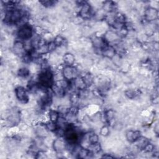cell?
<instances>
[{
    "mask_svg": "<svg viewBox=\"0 0 159 159\" xmlns=\"http://www.w3.org/2000/svg\"><path fill=\"white\" fill-rule=\"evenodd\" d=\"M13 50L14 53L16 55H20L22 57L24 56L26 54V48L25 46V43H24L22 41L17 40L15 42L14 46H13Z\"/></svg>",
    "mask_w": 159,
    "mask_h": 159,
    "instance_id": "obj_9",
    "label": "cell"
},
{
    "mask_svg": "<svg viewBox=\"0 0 159 159\" xmlns=\"http://www.w3.org/2000/svg\"><path fill=\"white\" fill-rule=\"evenodd\" d=\"M30 74V71L27 68L23 67L18 70V75L21 78H26Z\"/></svg>",
    "mask_w": 159,
    "mask_h": 159,
    "instance_id": "obj_23",
    "label": "cell"
},
{
    "mask_svg": "<svg viewBox=\"0 0 159 159\" xmlns=\"http://www.w3.org/2000/svg\"><path fill=\"white\" fill-rule=\"evenodd\" d=\"M102 158H113V157L111 156V155H106V154L102 156Z\"/></svg>",
    "mask_w": 159,
    "mask_h": 159,
    "instance_id": "obj_31",
    "label": "cell"
},
{
    "mask_svg": "<svg viewBox=\"0 0 159 159\" xmlns=\"http://www.w3.org/2000/svg\"><path fill=\"white\" fill-rule=\"evenodd\" d=\"M53 79L54 76L48 68L43 69L38 76V83L43 88H51L54 83Z\"/></svg>",
    "mask_w": 159,
    "mask_h": 159,
    "instance_id": "obj_2",
    "label": "cell"
},
{
    "mask_svg": "<svg viewBox=\"0 0 159 159\" xmlns=\"http://www.w3.org/2000/svg\"><path fill=\"white\" fill-rule=\"evenodd\" d=\"M92 43L94 47L97 50H102L107 45L104 38L96 36L92 39Z\"/></svg>",
    "mask_w": 159,
    "mask_h": 159,
    "instance_id": "obj_10",
    "label": "cell"
},
{
    "mask_svg": "<svg viewBox=\"0 0 159 159\" xmlns=\"http://www.w3.org/2000/svg\"><path fill=\"white\" fill-rule=\"evenodd\" d=\"M80 16L81 18L86 19H89L92 15V7L89 4L85 1H80Z\"/></svg>",
    "mask_w": 159,
    "mask_h": 159,
    "instance_id": "obj_5",
    "label": "cell"
},
{
    "mask_svg": "<svg viewBox=\"0 0 159 159\" xmlns=\"http://www.w3.org/2000/svg\"><path fill=\"white\" fill-rule=\"evenodd\" d=\"M52 146L53 150L57 153H63L66 148V145L65 140L60 138L54 140L52 143Z\"/></svg>",
    "mask_w": 159,
    "mask_h": 159,
    "instance_id": "obj_8",
    "label": "cell"
},
{
    "mask_svg": "<svg viewBox=\"0 0 159 159\" xmlns=\"http://www.w3.org/2000/svg\"><path fill=\"white\" fill-rule=\"evenodd\" d=\"M63 60L65 66H73L75 62V57L71 53H66L63 57Z\"/></svg>",
    "mask_w": 159,
    "mask_h": 159,
    "instance_id": "obj_17",
    "label": "cell"
},
{
    "mask_svg": "<svg viewBox=\"0 0 159 159\" xmlns=\"http://www.w3.org/2000/svg\"><path fill=\"white\" fill-rule=\"evenodd\" d=\"M116 5L112 1H105L103 4V9L104 11L112 13L116 9Z\"/></svg>",
    "mask_w": 159,
    "mask_h": 159,
    "instance_id": "obj_19",
    "label": "cell"
},
{
    "mask_svg": "<svg viewBox=\"0 0 159 159\" xmlns=\"http://www.w3.org/2000/svg\"><path fill=\"white\" fill-rule=\"evenodd\" d=\"M61 74L63 78L68 81L73 80L78 76V70L73 66H65Z\"/></svg>",
    "mask_w": 159,
    "mask_h": 159,
    "instance_id": "obj_4",
    "label": "cell"
},
{
    "mask_svg": "<svg viewBox=\"0 0 159 159\" xmlns=\"http://www.w3.org/2000/svg\"><path fill=\"white\" fill-rule=\"evenodd\" d=\"M109 132H110V131H109V127H108L107 126H106V125H104V126H103L101 128V130H100V134H101V135H102V136L106 137V136H107V135H109Z\"/></svg>",
    "mask_w": 159,
    "mask_h": 159,
    "instance_id": "obj_28",
    "label": "cell"
},
{
    "mask_svg": "<svg viewBox=\"0 0 159 159\" xmlns=\"http://www.w3.org/2000/svg\"><path fill=\"white\" fill-rule=\"evenodd\" d=\"M141 136V133L139 130H129L125 133V137L128 142L134 143L138 138Z\"/></svg>",
    "mask_w": 159,
    "mask_h": 159,
    "instance_id": "obj_11",
    "label": "cell"
},
{
    "mask_svg": "<svg viewBox=\"0 0 159 159\" xmlns=\"http://www.w3.org/2000/svg\"><path fill=\"white\" fill-rule=\"evenodd\" d=\"M53 42L56 44L57 47H60L65 42V39L63 37H61V35H57L55 38Z\"/></svg>",
    "mask_w": 159,
    "mask_h": 159,
    "instance_id": "obj_25",
    "label": "cell"
},
{
    "mask_svg": "<svg viewBox=\"0 0 159 159\" xmlns=\"http://www.w3.org/2000/svg\"><path fill=\"white\" fill-rule=\"evenodd\" d=\"M48 116H49V119L50 121L56 122L60 117V113L58 112V111L55 110H50L49 113H48Z\"/></svg>",
    "mask_w": 159,
    "mask_h": 159,
    "instance_id": "obj_20",
    "label": "cell"
},
{
    "mask_svg": "<svg viewBox=\"0 0 159 159\" xmlns=\"http://www.w3.org/2000/svg\"><path fill=\"white\" fill-rule=\"evenodd\" d=\"M15 94L17 99L22 103H27L29 101V96L27 90L22 86H17L15 89Z\"/></svg>",
    "mask_w": 159,
    "mask_h": 159,
    "instance_id": "obj_6",
    "label": "cell"
},
{
    "mask_svg": "<svg viewBox=\"0 0 159 159\" xmlns=\"http://www.w3.org/2000/svg\"><path fill=\"white\" fill-rule=\"evenodd\" d=\"M18 37L20 40H28L31 39L33 34V30L31 26L29 24H24L22 25L17 32Z\"/></svg>",
    "mask_w": 159,
    "mask_h": 159,
    "instance_id": "obj_3",
    "label": "cell"
},
{
    "mask_svg": "<svg viewBox=\"0 0 159 159\" xmlns=\"http://www.w3.org/2000/svg\"><path fill=\"white\" fill-rule=\"evenodd\" d=\"M137 93L136 91L134 90H127L125 92V95L130 99L135 98L137 96Z\"/></svg>",
    "mask_w": 159,
    "mask_h": 159,
    "instance_id": "obj_27",
    "label": "cell"
},
{
    "mask_svg": "<svg viewBox=\"0 0 159 159\" xmlns=\"http://www.w3.org/2000/svg\"><path fill=\"white\" fill-rule=\"evenodd\" d=\"M81 77L83 79V80H84V83H85V84H86L87 87L91 86L93 83V82H94L93 77L89 73H86L84 76H83Z\"/></svg>",
    "mask_w": 159,
    "mask_h": 159,
    "instance_id": "obj_21",
    "label": "cell"
},
{
    "mask_svg": "<svg viewBox=\"0 0 159 159\" xmlns=\"http://www.w3.org/2000/svg\"><path fill=\"white\" fill-rule=\"evenodd\" d=\"M57 2L54 1H40V3H41L43 6L46 7H50L53 6H54L55 4Z\"/></svg>",
    "mask_w": 159,
    "mask_h": 159,
    "instance_id": "obj_26",
    "label": "cell"
},
{
    "mask_svg": "<svg viewBox=\"0 0 159 159\" xmlns=\"http://www.w3.org/2000/svg\"><path fill=\"white\" fill-rule=\"evenodd\" d=\"M51 89H52V91L53 93L56 96H57L58 98H62L65 96L66 89H65L64 88L58 86L55 83H53V84L51 87Z\"/></svg>",
    "mask_w": 159,
    "mask_h": 159,
    "instance_id": "obj_16",
    "label": "cell"
},
{
    "mask_svg": "<svg viewBox=\"0 0 159 159\" xmlns=\"http://www.w3.org/2000/svg\"><path fill=\"white\" fill-rule=\"evenodd\" d=\"M119 38L120 35L112 30H109L106 32L104 36V39L107 43L117 42L119 40Z\"/></svg>",
    "mask_w": 159,
    "mask_h": 159,
    "instance_id": "obj_12",
    "label": "cell"
},
{
    "mask_svg": "<svg viewBox=\"0 0 159 159\" xmlns=\"http://www.w3.org/2000/svg\"><path fill=\"white\" fill-rule=\"evenodd\" d=\"M45 125L47 129L48 130V131H50V132H55L57 130V129L58 128L56 122H53L50 120L47 122V123H45Z\"/></svg>",
    "mask_w": 159,
    "mask_h": 159,
    "instance_id": "obj_22",
    "label": "cell"
},
{
    "mask_svg": "<svg viewBox=\"0 0 159 159\" xmlns=\"http://www.w3.org/2000/svg\"><path fill=\"white\" fill-rule=\"evenodd\" d=\"M116 49L111 45H107L102 50V55L107 58H112L116 55Z\"/></svg>",
    "mask_w": 159,
    "mask_h": 159,
    "instance_id": "obj_13",
    "label": "cell"
},
{
    "mask_svg": "<svg viewBox=\"0 0 159 159\" xmlns=\"http://www.w3.org/2000/svg\"><path fill=\"white\" fill-rule=\"evenodd\" d=\"M25 16V13L22 10L15 7L6 11L4 16V20L7 24H16L22 21Z\"/></svg>",
    "mask_w": 159,
    "mask_h": 159,
    "instance_id": "obj_1",
    "label": "cell"
},
{
    "mask_svg": "<svg viewBox=\"0 0 159 159\" xmlns=\"http://www.w3.org/2000/svg\"><path fill=\"white\" fill-rule=\"evenodd\" d=\"M150 141L147 138L140 136L134 143H135V145L137 147V148L140 150H143V148Z\"/></svg>",
    "mask_w": 159,
    "mask_h": 159,
    "instance_id": "obj_15",
    "label": "cell"
},
{
    "mask_svg": "<svg viewBox=\"0 0 159 159\" xmlns=\"http://www.w3.org/2000/svg\"><path fill=\"white\" fill-rule=\"evenodd\" d=\"M35 133L40 138L45 137L48 134V130L47 129L45 125H40L36 127Z\"/></svg>",
    "mask_w": 159,
    "mask_h": 159,
    "instance_id": "obj_18",
    "label": "cell"
},
{
    "mask_svg": "<svg viewBox=\"0 0 159 159\" xmlns=\"http://www.w3.org/2000/svg\"><path fill=\"white\" fill-rule=\"evenodd\" d=\"M154 130H155V132L157 134L158 132V123H157L155 124V125L154 126Z\"/></svg>",
    "mask_w": 159,
    "mask_h": 159,
    "instance_id": "obj_30",
    "label": "cell"
},
{
    "mask_svg": "<svg viewBox=\"0 0 159 159\" xmlns=\"http://www.w3.org/2000/svg\"><path fill=\"white\" fill-rule=\"evenodd\" d=\"M73 84L74 87L80 91H82L84 89H86V88L87 87L83 79L81 76H78L75 80H73Z\"/></svg>",
    "mask_w": 159,
    "mask_h": 159,
    "instance_id": "obj_14",
    "label": "cell"
},
{
    "mask_svg": "<svg viewBox=\"0 0 159 159\" xmlns=\"http://www.w3.org/2000/svg\"><path fill=\"white\" fill-rule=\"evenodd\" d=\"M57 45L56 44L54 43L53 41H52V42H50L48 43H47V48H48V52H53L54 51L56 48H57Z\"/></svg>",
    "mask_w": 159,
    "mask_h": 159,
    "instance_id": "obj_29",
    "label": "cell"
},
{
    "mask_svg": "<svg viewBox=\"0 0 159 159\" xmlns=\"http://www.w3.org/2000/svg\"><path fill=\"white\" fill-rule=\"evenodd\" d=\"M144 17L147 21L155 20L158 17V11L153 7H148L144 12Z\"/></svg>",
    "mask_w": 159,
    "mask_h": 159,
    "instance_id": "obj_7",
    "label": "cell"
},
{
    "mask_svg": "<svg viewBox=\"0 0 159 159\" xmlns=\"http://www.w3.org/2000/svg\"><path fill=\"white\" fill-rule=\"evenodd\" d=\"M105 119L107 121V122H111L112 120L114 119V112L112 110V109H110V110H108L106 112H105Z\"/></svg>",
    "mask_w": 159,
    "mask_h": 159,
    "instance_id": "obj_24",
    "label": "cell"
}]
</instances>
